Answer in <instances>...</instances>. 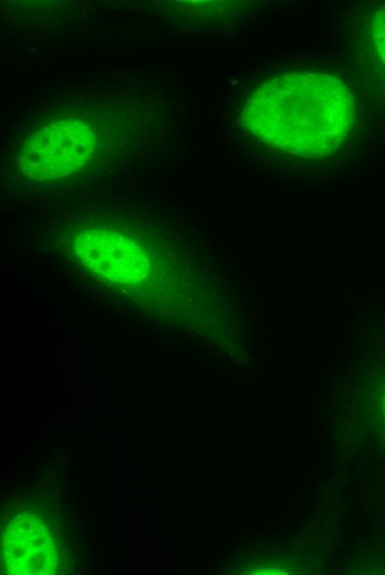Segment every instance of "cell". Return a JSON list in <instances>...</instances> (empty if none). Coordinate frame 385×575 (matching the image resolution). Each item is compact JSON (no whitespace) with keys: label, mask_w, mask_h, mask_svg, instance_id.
<instances>
[{"label":"cell","mask_w":385,"mask_h":575,"mask_svg":"<svg viewBox=\"0 0 385 575\" xmlns=\"http://www.w3.org/2000/svg\"><path fill=\"white\" fill-rule=\"evenodd\" d=\"M93 145L89 128L79 122L61 123L44 127L28 145V157L32 165L48 167L58 172L62 166L81 164Z\"/></svg>","instance_id":"6da1fadb"},{"label":"cell","mask_w":385,"mask_h":575,"mask_svg":"<svg viewBox=\"0 0 385 575\" xmlns=\"http://www.w3.org/2000/svg\"><path fill=\"white\" fill-rule=\"evenodd\" d=\"M378 41L382 42V43H385V36H382V35H381V39H379ZM381 49H382L383 51H385V45H381ZM384 58H385V55H384Z\"/></svg>","instance_id":"7a4b0ae2"}]
</instances>
